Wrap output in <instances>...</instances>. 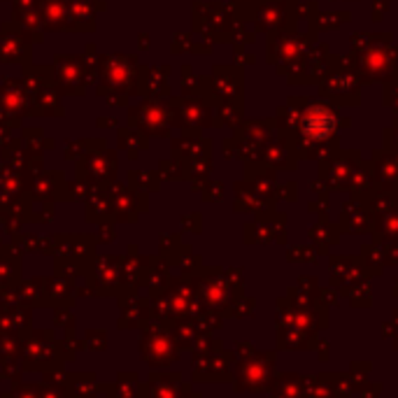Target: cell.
Listing matches in <instances>:
<instances>
[{
  "mask_svg": "<svg viewBox=\"0 0 398 398\" xmlns=\"http://www.w3.org/2000/svg\"><path fill=\"white\" fill-rule=\"evenodd\" d=\"M335 126L333 114L324 110V107H315L308 117H305V131H308L312 137H324L331 133V128Z\"/></svg>",
  "mask_w": 398,
  "mask_h": 398,
  "instance_id": "cell-1",
  "label": "cell"
}]
</instances>
